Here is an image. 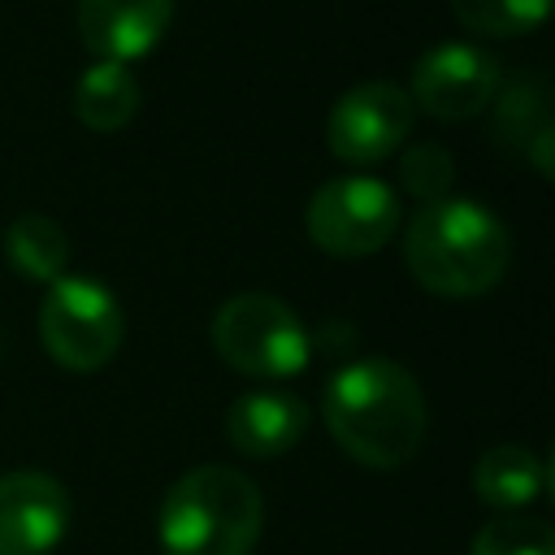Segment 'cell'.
<instances>
[{
    "label": "cell",
    "mask_w": 555,
    "mask_h": 555,
    "mask_svg": "<svg viewBox=\"0 0 555 555\" xmlns=\"http://www.w3.org/2000/svg\"><path fill=\"white\" fill-rule=\"evenodd\" d=\"M399 173H403V186H408L416 199H425V204L447 199V191H451V182H455V165H451V156H447L438 143H416V147H408Z\"/></svg>",
    "instance_id": "ac0fdd59"
},
{
    "label": "cell",
    "mask_w": 555,
    "mask_h": 555,
    "mask_svg": "<svg viewBox=\"0 0 555 555\" xmlns=\"http://www.w3.org/2000/svg\"><path fill=\"white\" fill-rule=\"evenodd\" d=\"M473 490L494 512H525L546 490V464L520 442H499L473 464Z\"/></svg>",
    "instance_id": "4fadbf2b"
},
{
    "label": "cell",
    "mask_w": 555,
    "mask_h": 555,
    "mask_svg": "<svg viewBox=\"0 0 555 555\" xmlns=\"http://www.w3.org/2000/svg\"><path fill=\"white\" fill-rule=\"evenodd\" d=\"M451 13L464 30L486 39H516L546 22L551 0H451Z\"/></svg>",
    "instance_id": "2e32d148"
},
{
    "label": "cell",
    "mask_w": 555,
    "mask_h": 555,
    "mask_svg": "<svg viewBox=\"0 0 555 555\" xmlns=\"http://www.w3.org/2000/svg\"><path fill=\"white\" fill-rule=\"evenodd\" d=\"M308 429V403L291 390H251L238 395L225 412V438L251 460L291 451Z\"/></svg>",
    "instance_id": "7c38bea8"
},
{
    "label": "cell",
    "mask_w": 555,
    "mask_h": 555,
    "mask_svg": "<svg viewBox=\"0 0 555 555\" xmlns=\"http://www.w3.org/2000/svg\"><path fill=\"white\" fill-rule=\"evenodd\" d=\"M321 416L330 438L364 468H403L425 442L421 382L386 356L343 364L321 390Z\"/></svg>",
    "instance_id": "6da1fadb"
},
{
    "label": "cell",
    "mask_w": 555,
    "mask_h": 555,
    "mask_svg": "<svg viewBox=\"0 0 555 555\" xmlns=\"http://www.w3.org/2000/svg\"><path fill=\"white\" fill-rule=\"evenodd\" d=\"M412 100L403 87L395 82H360L351 91L338 95V104L330 108L325 121V143L334 152V160L343 165H377L386 156H395L412 130Z\"/></svg>",
    "instance_id": "52a82bcc"
},
{
    "label": "cell",
    "mask_w": 555,
    "mask_h": 555,
    "mask_svg": "<svg viewBox=\"0 0 555 555\" xmlns=\"http://www.w3.org/2000/svg\"><path fill=\"white\" fill-rule=\"evenodd\" d=\"M494 139L525 156L542 178L555 173V113H551V82L542 69L516 74L507 87L494 91Z\"/></svg>",
    "instance_id": "8fae6325"
},
{
    "label": "cell",
    "mask_w": 555,
    "mask_h": 555,
    "mask_svg": "<svg viewBox=\"0 0 555 555\" xmlns=\"http://www.w3.org/2000/svg\"><path fill=\"white\" fill-rule=\"evenodd\" d=\"M499 91V65L477 43H434L421 52L408 78L412 108L429 113L434 121H468L486 113Z\"/></svg>",
    "instance_id": "ba28073f"
},
{
    "label": "cell",
    "mask_w": 555,
    "mask_h": 555,
    "mask_svg": "<svg viewBox=\"0 0 555 555\" xmlns=\"http://www.w3.org/2000/svg\"><path fill=\"white\" fill-rule=\"evenodd\" d=\"M264 525V503L256 481L230 464L186 468L156 520L165 555H251Z\"/></svg>",
    "instance_id": "3957f363"
},
{
    "label": "cell",
    "mask_w": 555,
    "mask_h": 555,
    "mask_svg": "<svg viewBox=\"0 0 555 555\" xmlns=\"http://www.w3.org/2000/svg\"><path fill=\"white\" fill-rule=\"evenodd\" d=\"M212 347L234 373L260 377V382H278V377L304 373L308 351H312L304 321L278 295H264V291L230 295L217 308Z\"/></svg>",
    "instance_id": "277c9868"
},
{
    "label": "cell",
    "mask_w": 555,
    "mask_h": 555,
    "mask_svg": "<svg viewBox=\"0 0 555 555\" xmlns=\"http://www.w3.org/2000/svg\"><path fill=\"white\" fill-rule=\"evenodd\" d=\"M468 555H555V533L546 520L512 512V516L481 525Z\"/></svg>",
    "instance_id": "e0dca14e"
},
{
    "label": "cell",
    "mask_w": 555,
    "mask_h": 555,
    "mask_svg": "<svg viewBox=\"0 0 555 555\" xmlns=\"http://www.w3.org/2000/svg\"><path fill=\"white\" fill-rule=\"evenodd\" d=\"M69 251H74L69 234L48 212H22L4 230V256H9L13 273H22L26 282L52 286L56 278H65L69 273Z\"/></svg>",
    "instance_id": "9a60e30c"
},
{
    "label": "cell",
    "mask_w": 555,
    "mask_h": 555,
    "mask_svg": "<svg viewBox=\"0 0 555 555\" xmlns=\"http://www.w3.org/2000/svg\"><path fill=\"white\" fill-rule=\"evenodd\" d=\"M121 334H126V317L104 282L87 273H65L48 286L39 304V338L61 369L69 373L104 369L117 356Z\"/></svg>",
    "instance_id": "5b68a950"
},
{
    "label": "cell",
    "mask_w": 555,
    "mask_h": 555,
    "mask_svg": "<svg viewBox=\"0 0 555 555\" xmlns=\"http://www.w3.org/2000/svg\"><path fill=\"white\" fill-rule=\"evenodd\" d=\"M139 82L130 74V65L117 61H95L91 69H82L78 87H74V113L87 130H121L130 126V117L139 113Z\"/></svg>",
    "instance_id": "5bb4252c"
},
{
    "label": "cell",
    "mask_w": 555,
    "mask_h": 555,
    "mask_svg": "<svg viewBox=\"0 0 555 555\" xmlns=\"http://www.w3.org/2000/svg\"><path fill=\"white\" fill-rule=\"evenodd\" d=\"M69 529V490L39 473L17 468L0 477V555H48Z\"/></svg>",
    "instance_id": "9c48e42d"
},
{
    "label": "cell",
    "mask_w": 555,
    "mask_h": 555,
    "mask_svg": "<svg viewBox=\"0 0 555 555\" xmlns=\"http://www.w3.org/2000/svg\"><path fill=\"white\" fill-rule=\"evenodd\" d=\"M408 273L438 299H477L494 291L512 260L503 221L477 199H434L403 230Z\"/></svg>",
    "instance_id": "7a4b0ae2"
},
{
    "label": "cell",
    "mask_w": 555,
    "mask_h": 555,
    "mask_svg": "<svg viewBox=\"0 0 555 555\" xmlns=\"http://www.w3.org/2000/svg\"><path fill=\"white\" fill-rule=\"evenodd\" d=\"M304 230L325 256L338 260L373 256L399 230V195L369 173L330 178L321 191H312L304 208Z\"/></svg>",
    "instance_id": "8992f818"
},
{
    "label": "cell",
    "mask_w": 555,
    "mask_h": 555,
    "mask_svg": "<svg viewBox=\"0 0 555 555\" xmlns=\"http://www.w3.org/2000/svg\"><path fill=\"white\" fill-rule=\"evenodd\" d=\"M173 0H78V35L95 61L134 65L165 39Z\"/></svg>",
    "instance_id": "30bf717a"
}]
</instances>
